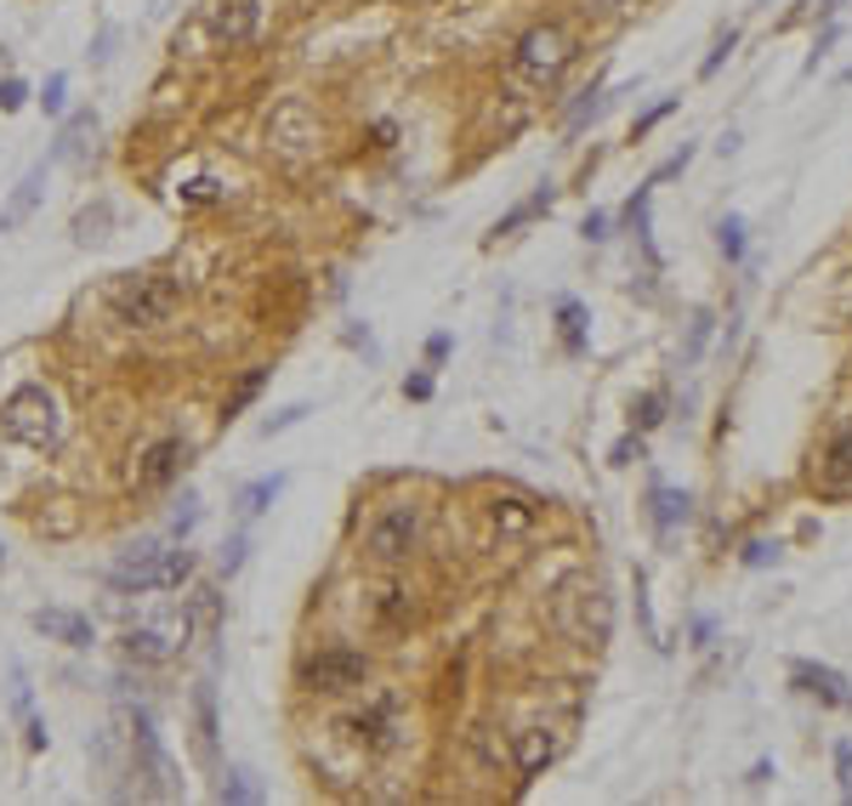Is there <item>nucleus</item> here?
Wrapping results in <instances>:
<instances>
[{"mask_svg":"<svg viewBox=\"0 0 852 806\" xmlns=\"http://www.w3.org/2000/svg\"><path fill=\"white\" fill-rule=\"evenodd\" d=\"M193 574V551L188 546H159V540H143L114 557L109 568V585L114 591H177L182 580Z\"/></svg>","mask_w":852,"mask_h":806,"instance_id":"nucleus-1","label":"nucleus"},{"mask_svg":"<svg viewBox=\"0 0 852 806\" xmlns=\"http://www.w3.org/2000/svg\"><path fill=\"white\" fill-rule=\"evenodd\" d=\"M182 301V279H166V273H125L109 295V307L120 324L131 329H148V324H166Z\"/></svg>","mask_w":852,"mask_h":806,"instance_id":"nucleus-2","label":"nucleus"},{"mask_svg":"<svg viewBox=\"0 0 852 806\" xmlns=\"http://www.w3.org/2000/svg\"><path fill=\"white\" fill-rule=\"evenodd\" d=\"M0 426H7V438L29 444V449H52L57 444V432H63V415H57V398L52 387L41 381H29L7 398V410H0Z\"/></svg>","mask_w":852,"mask_h":806,"instance_id":"nucleus-3","label":"nucleus"},{"mask_svg":"<svg viewBox=\"0 0 852 806\" xmlns=\"http://www.w3.org/2000/svg\"><path fill=\"white\" fill-rule=\"evenodd\" d=\"M557 625H563L569 642L580 648H603L608 642V596L597 580H569L557 596Z\"/></svg>","mask_w":852,"mask_h":806,"instance_id":"nucleus-4","label":"nucleus"},{"mask_svg":"<svg viewBox=\"0 0 852 806\" xmlns=\"http://www.w3.org/2000/svg\"><path fill=\"white\" fill-rule=\"evenodd\" d=\"M131 755H137V779H148L143 795H154V801H177V795H182L177 766H171L166 745H159V732H154V716H148V710H131Z\"/></svg>","mask_w":852,"mask_h":806,"instance_id":"nucleus-5","label":"nucleus"},{"mask_svg":"<svg viewBox=\"0 0 852 806\" xmlns=\"http://www.w3.org/2000/svg\"><path fill=\"white\" fill-rule=\"evenodd\" d=\"M569 57H574V41H569V29H529V35L517 41V69L523 75H535V80H551V75H563L569 69Z\"/></svg>","mask_w":852,"mask_h":806,"instance_id":"nucleus-6","label":"nucleus"},{"mask_svg":"<svg viewBox=\"0 0 852 806\" xmlns=\"http://www.w3.org/2000/svg\"><path fill=\"white\" fill-rule=\"evenodd\" d=\"M421 540V517L415 506H386L375 523H370V557L375 562H404Z\"/></svg>","mask_w":852,"mask_h":806,"instance_id":"nucleus-7","label":"nucleus"},{"mask_svg":"<svg viewBox=\"0 0 852 806\" xmlns=\"http://www.w3.org/2000/svg\"><path fill=\"white\" fill-rule=\"evenodd\" d=\"M370 676V659L358 648H324L318 659H307V687L318 693H347Z\"/></svg>","mask_w":852,"mask_h":806,"instance_id":"nucleus-8","label":"nucleus"},{"mask_svg":"<svg viewBox=\"0 0 852 806\" xmlns=\"http://www.w3.org/2000/svg\"><path fill=\"white\" fill-rule=\"evenodd\" d=\"M261 29V0H211V41L216 46H245Z\"/></svg>","mask_w":852,"mask_h":806,"instance_id":"nucleus-9","label":"nucleus"},{"mask_svg":"<svg viewBox=\"0 0 852 806\" xmlns=\"http://www.w3.org/2000/svg\"><path fill=\"white\" fill-rule=\"evenodd\" d=\"M188 444L182 438H159L143 460H137V489H166L171 478H182V466H188Z\"/></svg>","mask_w":852,"mask_h":806,"instance_id":"nucleus-10","label":"nucleus"},{"mask_svg":"<svg viewBox=\"0 0 852 806\" xmlns=\"http://www.w3.org/2000/svg\"><path fill=\"white\" fill-rule=\"evenodd\" d=\"M791 682L801 687V693H812V698H825V704H836V710H852V682L841 676V670H830V664H796L791 670Z\"/></svg>","mask_w":852,"mask_h":806,"instance_id":"nucleus-11","label":"nucleus"},{"mask_svg":"<svg viewBox=\"0 0 852 806\" xmlns=\"http://www.w3.org/2000/svg\"><path fill=\"white\" fill-rule=\"evenodd\" d=\"M35 630L52 636V642H63V648H91L97 642L91 619L75 614V608H35Z\"/></svg>","mask_w":852,"mask_h":806,"instance_id":"nucleus-12","label":"nucleus"},{"mask_svg":"<svg viewBox=\"0 0 852 806\" xmlns=\"http://www.w3.org/2000/svg\"><path fill=\"white\" fill-rule=\"evenodd\" d=\"M41 193H46V159H41V165H29V177L12 188V199H7V205H0V233H18L29 216H35Z\"/></svg>","mask_w":852,"mask_h":806,"instance_id":"nucleus-13","label":"nucleus"},{"mask_svg":"<svg viewBox=\"0 0 852 806\" xmlns=\"http://www.w3.org/2000/svg\"><path fill=\"white\" fill-rule=\"evenodd\" d=\"M12 716L23 721V745L29 750H46V721L35 716V687H29V670L12 664Z\"/></svg>","mask_w":852,"mask_h":806,"instance_id":"nucleus-14","label":"nucleus"},{"mask_svg":"<svg viewBox=\"0 0 852 806\" xmlns=\"http://www.w3.org/2000/svg\"><path fill=\"white\" fill-rule=\"evenodd\" d=\"M120 653H125L131 664H166V659L177 653V642H166V630L143 625V630H125V636H120Z\"/></svg>","mask_w":852,"mask_h":806,"instance_id":"nucleus-15","label":"nucleus"},{"mask_svg":"<svg viewBox=\"0 0 852 806\" xmlns=\"http://www.w3.org/2000/svg\"><path fill=\"white\" fill-rule=\"evenodd\" d=\"M91 131H97V114H91V109H80V114H69V120H63V131H57V148H52V165H75V159H86Z\"/></svg>","mask_w":852,"mask_h":806,"instance_id":"nucleus-16","label":"nucleus"},{"mask_svg":"<svg viewBox=\"0 0 852 806\" xmlns=\"http://www.w3.org/2000/svg\"><path fill=\"white\" fill-rule=\"evenodd\" d=\"M557 761V732L551 727H529V732H517V772L523 779H535L540 766Z\"/></svg>","mask_w":852,"mask_h":806,"instance_id":"nucleus-17","label":"nucleus"},{"mask_svg":"<svg viewBox=\"0 0 852 806\" xmlns=\"http://www.w3.org/2000/svg\"><path fill=\"white\" fill-rule=\"evenodd\" d=\"M687 517H694V500L682 489H653V528H660V540H671Z\"/></svg>","mask_w":852,"mask_h":806,"instance_id":"nucleus-18","label":"nucleus"},{"mask_svg":"<svg viewBox=\"0 0 852 806\" xmlns=\"http://www.w3.org/2000/svg\"><path fill=\"white\" fill-rule=\"evenodd\" d=\"M818 483H825V489H847L852 483V432H836V444L818 455Z\"/></svg>","mask_w":852,"mask_h":806,"instance_id":"nucleus-19","label":"nucleus"},{"mask_svg":"<svg viewBox=\"0 0 852 806\" xmlns=\"http://www.w3.org/2000/svg\"><path fill=\"white\" fill-rule=\"evenodd\" d=\"M284 494V478L273 472V478H256V483H245L239 494H234V512H239V523H256L261 512L273 506V500Z\"/></svg>","mask_w":852,"mask_h":806,"instance_id":"nucleus-20","label":"nucleus"},{"mask_svg":"<svg viewBox=\"0 0 852 806\" xmlns=\"http://www.w3.org/2000/svg\"><path fill=\"white\" fill-rule=\"evenodd\" d=\"M193 727H200V755L216 761V687L211 682L193 687Z\"/></svg>","mask_w":852,"mask_h":806,"instance_id":"nucleus-21","label":"nucleus"},{"mask_svg":"<svg viewBox=\"0 0 852 806\" xmlns=\"http://www.w3.org/2000/svg\"><path fill=\"white\" fill-rule=\"evenodd\" d=\"M352 732L365 738L370 750H392V745H399V732H392V704H375V710L352 716Z\"/></svg>","mask_w":852,"mask_h":806,"instance_id":"nucleus-22","label":"nucleus"},{"mask_svg":"<svg viewBox=\"0 0 852 806\" xmlns=\"http://www.w3.org/2000/svg\"><path fill=\"white\" fill-rule=\"evenodd\" d=\"M109 227H114V205H109V199H97L91 211L75 216V245H103Z\"/></svg>","mask_w":852,"mask_h":806,"instance_id":"nucleus-23","label":"nucleus"},{"mask_svg":"<svg viewBox=\"0 0 852 806\" xmlns=\"http://www.w3.org/2000/svg\"><path fill=\"white\" fill-rule=\"evenodd\" d=\"M540 211H551V182H546V188H535L529 199H523V205H512V211L495 222V239H506V233H512V227H523V222H535Z\"/></svg>","mask_w":852,"mask_h":806,"instance_id":"nucleus-24","label":"nucleus"},{"mask_svg":"<svg viewBox=\"0 0 852 806\" xmlns=\"http://www.w3.org/2000/svg\"><path fill=\"white\" fill-rule=\"evenodd\" d=\"M557 324H563V347L569 352H585V307H580L574 295L557 301Z\"/></svg>","mask_w":852,"mask_h":806,"instance_id":"nucleus-25","label":"nucleus"},{"mask_svg":"<svg viewBox=\"0 0 852 806\" xmlns=\"http://www.w3.org/2000/svg\"><path fill=\"white\" fill-rule=\"evenodd\" d=\"M216 801H227V806H245V801H261V790L250 784V772H245V766H234V772H222Z\"/></svg>","mask_w":852,"mask_h":806,"instance_id":"nucleus-26","label":"nucleus"},{"mask_svg":"<svg viewBox=\"0 0 852 806\" xmlns=\"http://www.w3.org/2000/svg\"><path fill=\"white\" fill-rule=\"evenodd\" d=\"M261 387H268V369H250V376L239 381V392H234V398H227V403H222V421H239V415L250 410V398H256Z\"/></svg>","mask_w":852,"mask_h":806,"instance_id":"nucleus-27","label":"nucleus"},{"mask_svg":"<svg viewBox=\"0 0 852 806\" xmlns=\"http://www.w3.org/2000/svg\"><path fill=\"white\" fill-rule=\"evenodd\" d=\"M716 245H722V256H728V261H739V256H744V216H733V211H728L722 222H716Z\"/></svg>","mask_w":852,"mask_h":806,"instance_id":"nucleus-28","label":"nucleus"},{"mask_svg":"<svg viewBox=\"0 0 852 806\" xmlns=\"http://www.w3.org/2000/svg\"><path fill=\"white\" fill-rule=\"evenodd\" d=\"M495 523L512 528V534H523V528L535 523V506H529V500H495Z\"/></svg>","mask_w":852,"mask_h":806,"instance_id":"nucleus-29","label":"nucleus"},{"mask_svg":"<svg viewBox=\"0 0 852 806\" xmlns=\"http://www.w3.org/2000/svg\"><path fill=\"white\" fill-rule=\"evenodd\" d=\"M193 523H200V494H182L177 512H171V534H177V540H188Z\"/></svg>","mask_w":852,"mask_h":806,"instance_id":"nucleus-30","label":"nucleus"},{"mask_svg":"<svg viewBox=\"0 0 852 806\" xmlns=\"http://www.w3.org/2000/svg\"><path fill=\"white\" fill-rule=\"evenodd\" d=\"M41 109H46V114H63V109H69V75H46Z\"/></svg>","mask_w":852,"mask_h":806,"instance_id":"nucleus-31","label":"nucleus"},{"mask_svg":"<svg viewBox=\"0 0 852 806\" xmlns=\"http://www.w3.org/2000/svg\"><path fill=\"white\" fill-rule=\"evenodd\" d=\"M245 551H250V540H245V534H234V540H227V546H222L216 568H222V574H227V580H234V574H239V568H245Z\"/></svg>","mask_w":852,"mask_h":806,"instance_id":"nucleus-32","label":"nucleus"},{"mask_svg":"<svg viewBox=\"0 0 852 806\" xmlns=\"http://www.w3.org/2000/svg\"><path fill=\"white\" fill-rule=\"evenodd\" d=\"M665 421V392H648L642 403H637V432H653Z\"/></svg>","mask_w":852,"mask_h":806,"instance_id":"nucleus-33","label":"nucleus"},{"mask_svg":"<svg viewBox=\"0 0 852 806\" xmlns=\"http://www.w3.org/2000/svg\"><path fill=\"white\" fill-rule=\"evenodd\" d=\"M381 614H386V625H404V619H415V602H410V591H386Z\"/></svg>","mask_w":852,"mask_h":806,"instance_id":"nucleus-34","label":"nucleus"},{"mask_svg":"<svg viewBox=\"0 0 852 806\" xmlns=\"http://www.w3.org/2000/svg\"><path fill=\"white\" fill-rule=\"evenodd\" d=\"M23 103H29V86L7 75V80H0V114H18Z\"/></svg>","mask_w":852,"mask_h":806,"instance_id":"nucleus-35","label":"nucleus"},{"mask_svg":"<svg viewBox=\"0 0 852 806\" xmlns=\"http://www.w3.org/2000/svg\"><path fill=\"white\" fill-rule=\"evenodd\" d=\"M216 199H222V188H216L211 177H200V182L182 188V205H216Z\"/></svg>","mask_w":852,"mask_h":806,"instance_id":"nucleus-36","label":"nucleus"},{"mask_svg":"<svg viewBox=\"0 0 852 806\" xmlns=\"http://www.w3.org/2000/svg\"><path fill=\"white\" fill-rule=\"evenodd\" d=\"M637 619H642V636L660 648V630H653V614H648V574H637Z\"/></svg>","mask_w":852,"mask_h":806,"instance_id":"nucleus-37","label":"nucleus"},{"mask_svg":"<svg viewBox=\"0 0 852 806\" xmlns=\"http://www.w3.org/2000/svg\"><path fill=\"white\" fill-rule=\"evenodd\" d=\"M733 46H739V35H733V29H728V35H716V46H710V57H705V75H716V69H722Z\"/></svg>","mask_w":852,"mask_h":806,"instance_id":"nucleus-38","label":"nucleus"},{"mask_svg":"<svg viewBox=\"0 0 852 806\" xmlns=\"http://www.w3.org/2000/svg\"><path fill=\"white\" fill-rule=\"evenodd\" d=\"M307 415V403H290V410H279V415H268V421H261V432H268V438H273V432H284V426H296Z\"/></svg>","mask_w":852,"mask_h":806,"instance_id":"nucleus-39","label":"nucleus"},{"mask_svg":"<svg viewBox=\"0 0 852 806\" xmlns=\"http://www.w3.org/2000/svg\"><path fill=\"white\" fill-rule=\"evenodd\" d=\"M836 779H841V795L852 801V745H836Z\"/></svg>","mask_w":852,"mask_h":806,"instance_id":"nucleus-40","label":"nucleus"},{"mask_svg":"<svg viewBox=\"0 0 852 806\" xmlns=\"http://www.w3.org/2000/svg\"><path fill=\"white\" fill-rule=\"evenodd\" d=\"M580 233H585L592 245H603V239H608V216H603V211H592V216L580 222Z\"/></svg>","mask_w":852,"mask_h":806,"instance_id":"nucleus-41","label":"nucleus"},{"mask_svg":"<svg viewBox=\"0 0 852 806\" xmlns=\"http://www.w3.org/2000/svg\"><path fill=\"white\" fill-rule=\"evenodd\" d=\"M671 109H676V103H660V109H648V114L637 120V137H648V131H653V125H660V120H665Z\"/></svg>","mask_w":852,"mask_h":806,"instance_id":"nucleus-42","label":"nucleus"},{"mask_svg":"<svg viewBox=\"0 0 852 806\" xmlns=\"http://www.w3.org/2000/svg\"><path fill=\"white\" fill-rule=\"evenodd\" d=\"M767 557H778V546H767V540H756V546H744V562H750V568H762Z\"/></svg>","mask_w":852,"mask_h":806,"instance_id":"nucleus-43","label":"nucleus"},{"mask_svg":"<svg viewBox=\"0 0 852 806\" xmlns=\"http://www.w3.org/2000/svg\"><path fill=\"white\" fill-rule=\"evenodd\" d=\"M631 455H642V438H619V444H614V466H626Z\"/></svg>","mask_w":852,"mask_h":806,"instance_id":"nucleus-44","label":"nucleus"},{"mask_svg":"<svg viewBox=\"0 0 852 806\" xmlns=\"http://www.w3.org/2000/svg\"><path fill=\"white\" fill-rule=\"evenodd\" d=\"M705 335H710V313H699V318H694V347H687V358H699V347H705Z\"/></svg>","mask_w":852,"mask_h":806,"instance_id":"nucleus-45","label":"nucleus"},{"mask_svg":"<svg viewBox=\"0 0 852 806\" xmlns=\"http://www.w3.org/2000/svg\"><path fill=\"white\" fill-rule=\"evenodd\" d=\"M404 392H410L415 403H421V398H433V376H410V381H404Z\"/></svg>","mask_w":852,"mask_h":806,"instance_id":"nucleus-46","label":"nucleus"},{"mask_svg":"<svg viewBox=\"0 0 852 806\" xmlns=\"http://www.w3.org/2000/svg\"><path fill=\"white\" fill-rule=\"evenodd\" d=\"M109 52H114V29H103V35H97V52H91V63H109Z\"/></svg>","mask_w":852,"mask_h":806,"instance_id":"nucleus-47","label":"nucleus"},{"mask_svg":"<svg viewBox=\"0 0 852 806\" xmlns=\"http://www.w3.org/2000/svg\"><path fill=\"white\" fill-rule=\"evenodd\" d=\"M426 358L444 363V358H449V335H433V342H426Z\"/></svg>","mask_w":852,"mask_h":806,"instance_id":"nucleus-48","label":"nucleus"},{"mask_svg":"<svg viewBox=\"0 0 852 806\" xmlns=\"http://www.w3.org/2000/svg\"><path fill=\"white\" fill-rule=\"evenodd\" d=\"M0 562H7V551H0Z\"/></svg>","mask_w":852,"mask_h":806,"instance_id":"nucleus-49","label":"nucleus"}]
</instances>
